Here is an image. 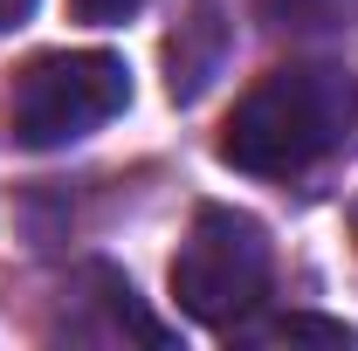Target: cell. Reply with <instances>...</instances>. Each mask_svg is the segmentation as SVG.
Listing matches in <instances>:
<instances>
[{"label":"cell","instance_id":"obj_6","mask_svg":"<svg viewBox=\"0 0 358 351\" xmlns=\"http://www.w3.org/2000/svg\"><path fill=\"white\" fill-rule=\"evenodd\" d=\"M262 14L282 35H338L358 21V0H262Z\"/></svg>","mask_w":358,"mask_h":351},{"label":"cell","instance_id":"obj_7","mask_svg":"<svg viewBox=\"0 0 358 351\" xmlns=\"http://www.w3.org/2000/svg\"><path fill=\"white\" fill-rule=\"evenodd\" d=\"M234 338H255V345H303V338H310V345H358V331H345L338 317H268L255 331L241 324Z\"/></svg>","mask_w":358,"mask_h":351},{"label":"cell","instance_id":"obj_10","mask_svg":"<svg viewBox=\"0 0 358 351\" xmlns=\"http://www.w3.org/2000/svg\"><path fill=\"white\" fill-rule=\"evenodd\" d=\"M352 234H358V207H352Z\"/></svg>","mask_w":358,"mask_h":351},{"label":"cell","instance_id":"obj_5","mask_svg":"<svg viewBox=\"0 0 358 351\" xmlns=\"http://www.w3.org/2000/svg\"><path fill=\"white\" fill-rule=\"evenodd\" d=\"M221 48H227V28H221V14L200 0V14L179 21V35H173V96L179 103H193L207 89V76L221 69Z\"/></svg>","mask_w":358,"mask_h":351},{"label":"cell","instance_id":"obj_4","mask_svg":"<svg viewBox=\"0 0 358 351\" xmlns=\"http://www.w3.org/2000/svg\"><path fill=\"white\" fill-rule=\"evenodd\" d=\"M62 331L69 338H90V345H124V338H138V345H173V331L138 303V289L110 262H83L69 275V317H62Z\"/></svg>","mask_w":358,"mask_h":351},{"label":"cell","instance_id":"obj_3","mask_svg":"<svg viewBox=\"0 0 358 351\" xmlns=\"http://www.w3.org/2000/svg\"><path fill=\"white\" fill-rule=\"evenodd\" d=\"M173 296L207 331H241L268 296V234L241 207H200L173 255Z\"/></svg>","mask_w":358,"mask_h":351},{"label":"cell","instance_id":"obj_9","mask_svg":"<svg viewBox=\"0 0 358 351\" xmlns=\"http://www.w3.org/2000/svg\"><path fill=\"white\" fill-rule=\"evenodd\" d=\"M28 14H35V0H0V35H14Z\"/></svg>","mask_w":358,"mask_h":351},{"label":"cell","instance_id":"obj_1","mask_svg":"<svg viewBox=\"0 0 358 351\" xmlns=\"http://www.w3.org/2000/svg\"><path fill=\"white\" fill-rule=\"evenodd\" d=\"M358 124V76L338 62H282L234 103L221 159L255 179H296L324 166Z\"/></svg>","mask_w":358,"mask_h":351},{"label":"cell","instance_id":"obj_2","mask_svg":"<svg viewBox=\"0 0 358 351\" xmlns=\"http://www.w3.org/2000/svg\"><path fill=\"white\" fill-rule=\"evenodd\" d=\"M131 103V69L110 48H62L35 55L7 89V145L21 152H62L76 138L103 131Z\"/></svg>","mask_w":358,"mask_h":351},{"label":"cell","instance_id":"obj_8","mask_svg":"<svg viewBox=\"0 0 358 351\" xmlns=\"http://www.w3.org/2000/svg\"><path fill=\"white\" fill-rule=\"evenodd\" d=\"M145 0H69V14L90 21V28H110V21H131Z\"/></svg>","mask_w":358,"mask_h":351}]
</instances>
